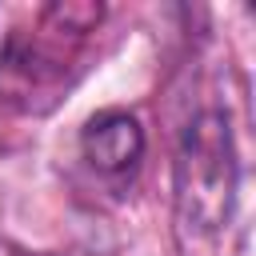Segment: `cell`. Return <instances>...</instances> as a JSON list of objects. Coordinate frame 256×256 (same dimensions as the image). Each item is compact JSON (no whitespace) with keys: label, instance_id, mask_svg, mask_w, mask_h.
I'll return each mask as SVG.
<instances>
[{"label":"cell","instance_id":"3","mask_svg":"<svg viewBox=\"0 0 256 256\" xmlns=\"http://www.w3.org/2000/svg\"><path fill=\"white\" fill-rule=\"evenodd\" d=\"M144 128L124 108H104L80 128V156L88 168L104 180H132V172L144 160Z\"/></svg>","mask_w":256,"mask_h":256},{"label":"cell","instance_id":"2","mask_svg":"<svg viewBox=\"0 0 256 256\" xmlns=\"http://www.w3.org/2000/svg\"><path fill=\"white\" fill-rule=\"evenodd\" d=\"M236 144L224 112H200L184 124L176 144V216L192 236L228 228L236 212Z\"/></svg>","mask_w":256,"mask_h":256},{"label":"cell","instance_id":"1","mask_svg":"<svg viewBox=\"0 0 256 256\" xmlns=\"http://www.w3.org/2000/svg\"><path fill=\"white\" fill-rule=\"evenodd\" d=\"M104 4H48L40 8L36 24L24 32H12L0 44V80L8 96H24V108H36V96L56 100L60 88H68V68L80 60L84 40L100 28Z\"/></svg>","mask_w":256,"mask_h":256}]
</instances>
